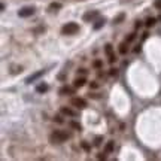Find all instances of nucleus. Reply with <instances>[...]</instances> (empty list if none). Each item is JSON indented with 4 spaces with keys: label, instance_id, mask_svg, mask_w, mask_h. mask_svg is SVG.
I'll return each instance as SVG.
<instances>
[{
    "label": "nucleus",
    "instance_id": "39448f33",
    "mask_svg": "<svg viewBox=\"0 0 161 161\" xmlns=\"http://www.w3.org/2000/svg\"><path fill=\"white\" fill-rule=\"evenodd\" d=\"M33 13H34L33 7H22L21 11H18V17H21V18H27V17H32Z\"/></svg>",
    "mask_w": 161,
    "mask_h": 161
},
{
    "label": "nucleus",
    "instance_id": "a878e982",
    "mask_svg": "<svg viewBox=\"0 0 161 161\" xmlns=\"http://www.w3.org/2000/svg\"><path fill=\"white\" fill-rule=\"evenodd\" d=\"M93 66L95 67V69H100V67H101V61H100V60H95V61L93 63Z\"/></svg>",
    "mask_w": 161,
    "mask_h": 161
},
{
    "label": "nucleus",
    "instance_id": "f8f14e48",
    "mask_svg": "<svg viewBox=\"0 0 161 161\" xmlns=\"http://www.w3.org/2000/svg\"><path fill=\"white\" fill-rule=\"evenodd\" d=\"M114 148H115V142H114V140L107 142V143H106V148H105V152H106V154H110V152L114 151Z\"/></svg>",
    "mask_w": 161,
    "mask_h": 161
},
{
    "label": "nucleus",
    "instance_id": "ddd939ff",
    "mask_svg": "<svg viewBox=\"0 0 161 161\" xmlns=\"http://www.w3.org/2000/svg\"><path fill=\"white\" fill-rule=\"evenodd\" d=\"M127 40H125V42H122V43H120V48H118V49H120V54H122V55H124V54H127V51H128V48H127Z\"/></svg>",
    "mask_w": 161,
    "mask_h": 161
},
{
    "label": "nucleus",
    "instance_id": "9b49d317",
    "mask_svg": "<svg viewBox=\"0 0 161 161\" xmlns=\"http://www.w3.org/2000/svg\"><path fill=\"white\" fill-rule=\"evenodd\" d=\"M155 24H157V18H154V17H149V18H146V21H145V26L149 28V27H154Z\"/></svg>",
    "mask_w": 161,
    "mask_h": 161
},
{
    "label": "nucleus",
    "instance_id": "473e14b6",
    "mask_svg": "<svg viewBox=\"0 0 161 161\" xmlns=\"http://www.w3.org/2000/svg\"><path fill=\"white\" fill-rule=\"evenodd\" d=\"M158 20H160V21H161V15H160V17H158Z\"/></svg>",
    "mask_w": 161,
    "mask_h": 161
},
{
    "label": "nucleus",
    "instance_id": "f03ea898",
    "mask_svg": "<svg viewBox=\"0 0 161 161\" xmlns=\"http://www.w3.org/2000/svg\"><path fill=\"white\" fill-rule=\"evenodd\" d=\"M61 32H63V34H76L79 32V26L76 22H67L63 26Z\"/></svg>",
    "mask_w": 161,
    "mask_h": 161
},
{
    "label": "nucleus",
    "instance_id": "412c9836",
    "mask_svg": "<svg viewBox=\"0 0 161 161\" xmlns=\"http://www.w3.org/2000/svg\"><path fill=\"white\" fill-rule=\"evenodd\" d=\"M21 70H22V67H18V66H12V73L13 75H17V73H20Z\"/></svg>",
    "mask_w": 161,
    "mask_h": 161
},
{
    "label": "nucleus",
    "instance_id": "0eeeda50",
    "mask_svg": "<svg viewBox=\"0 0 161 161\" xmlns=\"http://www.w3.org/2000/svg\"><path fill=\"white\" fill-rule=\"evenodd\" d=\"M87 84V79H85V76H78L76 79L73 80V87L75 88H82L84 85Z\"/></svg>",
    "mask_w": 161,
    "mask_h": 161
},
{
    "label": "nucleus",
    "instance_id": "2f4dec72",
    "mask_svg": "<svg viewBox=\"0 0 161 161\" xmlns=\"http://www.w3.org/2000/svg\"><path fill=\"white\" fill-rule=\"evenodd\" d=\"M148 34H149V33H148V32H145V33L142 34V40H145V39H148Z\"/></svg>",
    "mask_w": 161,
    "mask_h": 161
},
{
    "label": "nucleus",
    "instance_id": "cd10ccee",
    "mask_svg": "<svg viewBox=\"0 0 161 161\" xmlns=\"http://www.w3.org/2000/svg\"><path fill=\"white\" fill-rule=\"evenodd\" d=\"M85 76V75H87V70H85V69H79V70H78V76Z\"/></svg>",
    "mask_w": 161,
    "mask_h": 161
},
{
    "label": "nucleus",
    "instance_id": "1a4fd4ad",
    "mask_svg": "<svg viewBox=\"0 0 161 161\" xmlns=\"http://www.w3.org/2000/svg\"><path fill=\"white\" fill-rule=\"evenodd\" d=\"M58 93H60L61 95H72V94H73V88L64 85V87L60 88V91H58Z\"/></svg>",
    "mask_w": 161,
    "mask_h": 161
},
{
    "label": "nucleus",
    "instance_id": "20e7f679",
    "mask_svg": "<svg viewBox=\"0 0 161 161\" xmlns=\"http://www.w3.org/2000/svg\"><path fill=\"white\" fill-rule=\"evenodd\" d=\"M105 52H106V55H107L109 63H115V61L118 60V58H116V55H115V52H114V48H112L110 43H107L106 46H105Z\"/></svg>",
    "mask_w": 161,
    "mask_h": 161
},
{
    "label": "nucleus",
    "instance_id": "a211bd4d",
    "mask_svg": "<svg viewBox=\"0 0 161 161\" xmlns=\"http://www.w3.org/2000/svg\"><path fill=\"white\" fill-rule=\"evenodd\" d=\"M54 122H57V124H63V122H64V120H63V116H61V115H54Z\"/></svg>",
    "mask_w": 161,
    "mask_h": 161
},
{
    "label": "nucleus",
    "instance_id": "5701e85b",
    "mask_svg": "<svg viewBox=\"0 0 161 161\" xmlns=\"http://www.w3.org/2000/svg\"><path fill=\"white\" fill-rule=\"evenodd\" d=\"M60 7H61V3H55V2H54V3H51L49 9H60Z\"/></svg>",
    "mask_w": 161,
    "mask_h": 161
},
{
    "label": "nucleus",
    "instance_id": "f3484780",
    "mask_svg": "<svg viewBox=\"0 0 161 161\" xmlns=\"http://www.w3.org/2000/svg\"><path fill=\"white\" fill-rule=\"evenodd\" d=\"M124 18H125V13H120L118 17H115V18H114V22H115V24H120Z\"/></svg>",
    "mask_w": 161,
    "mask_h": 161
},
{
    "label": "nucleus",
    "instance_id": "c85d7f7f",
    "mask_svg": "<svg viewBox=\"0 0 161 161\" xmlns=\"http://www.w3.org/2000/svg\"><path fill=\"white\" fill-rule=\"evenodd\" d=\"M142 26H143V24H142V21H136V24H134V27H136V28H140Z\"/></svg>",
    "mask_w": 161,
    "mask_h": 161
},
{
    "label": "nucleus",
    "instance_id": "b1692460",
    "mask_svg": "<svg viewBox=\"0 0 161 161\" xmlns=\"http://www.w3.org/2000/svg\"><path fill=\"white\" fill-rule=\"evenodd\" d=\"M109 75H110V76H116V75H118V69H114V67L109 69Z\"/></svg>",
    "mask_w": 161,
    "mask_h": 161
},
{
    "label": "nucleus",
    "instance_id": "423d86ee",
    "mask_svg": "<svg viewBox=\"0 0 161 161\" xmlns=\"http://www.w3.org/2000/svg\"><path fill=\"white\" fill-rule=\"evenodd\" d=\"M61 114L66 115V116H72V118H76V116H78V112H76V110H73L72 107H67V106L61 107Z\"/></svg>",
    "mask_w": 161,
    "mask_h": 161
},
{
    "label": "nucleus",
    "instance_id": "2eb2a0df",
    "mask_svg": "<svg viewBox=\"0 0 161 161\" xmlns=\"http://www.w3.org/2000/svg\"><path fill=\"white\" fill-rule=\"evenodd\" d=\"M105 22H106V21H105V18H103V20H99L95 24H94V30H99V28H101V27L105 26Z\"/></svg>",
    "mask_w": 161,
    "mask_h": 161
},
{
    "label": "nucleus",
    "instance_id": "bb28decb",
    "mask_svg": "<svg viewBox=\"0 0 161 161\" xmlns=\"http://www.w3.org/2000/svg\"><path fill=\"white\" fill-rule=\"evenodd\" d=\"M154 6L157 7V9H160V11H161V0H155V2H154Z\"/></svg>",
    "mask_w": 161,
    "mask_h": 161
},
{
    "label": "nucleus",
    "instance_id": "4be33fe9",
    "mask_svg": "<svg viewBox=\"0 0 161 161\" xmlns=\"http://www.w3.org/2000/svg\"><path fill=\"white\" fill-rule=\"evenodd\" d=\"M134 39H136V33H131V34H128L127 37H125V40H127V42H133Z\"/></svg>",
    "mask_w": 161,
    "mask_h": 161
},
{
    "label": "nucleus",
    "instance_id": "9d476101",
    "mask_svg": "<svg viewBox=\"0 0 161 161\" xmlns=\"http://www.w3.org/2000/svg\"><path fill=\"white\" fill-rule=\"evenodd\" d=\"M43 73H45V70H40V72H37V73H34V75H32V76H28L26 82H27V84H32V82H34L36 79H39V78Z\"/></svg>",
    "mask_w": 161,
    "mask_h": 161
},
{
    "label": "nucleus",
    "instance_id": "393cba45",
    "mask_svg": "<svg viewBox=\"0 0 161 161\" xmlns=\"http://www.w3.org/2000/svg\"><path fill=\"white\" fill-rule=\"evenodd\" d=\"M140 51H142V46H140V45H136V46L133 48V52H134V54H139Z\"/></svg>",
    "mask_w": 161,
    "mask_h": 161
},
{
    "label": "nucleus",
    "instance_id": "f257e3e1",
    "mask_svg": "<svg viewBox=\"0 0 161 161\" xmlns=\"http://www.w3.org/2000/svg\"><path fill=\"white\" fill-rule=\"evenodd\" d=\"M69 139V134L66 131H61V130H55L54 133H51L49 136V142L51 143H63Z\"/></svg>",
    "mask_w": 161,
    "mask_h": 161
},
{
    "label": "nucleus",
    "instance_id": "6e6552de",
    "mask_svg": "<svg viewBox=\"0 0 161 161\" xmlns=\"http://www.w3.org/2000/svg\"><path fill=\"white\" fill-rule=\"evenodd\" d=\"M99 17V11H90V12H87L85 15H84V21H87V22H91V21L94 20V18H97Z\"/></svg>",
    "mask_w": 161,
    "mask_h": 161
},
{
    "label": "nucleus",
    "instance_id": "7ed1b4c3",
    "mask_svg": "<svg viewBox=\"0 0 161 161\" xmlns=\"http://www.w3.org/2000/svg\"><path fill=\"white\" fill-rule=\"evenodd\" d=\"M70 105L78 107V109H85V107H87V100L82 99V97H73V99L70 100Z\"/></svg>",
    "mask_w": 161,
    "mask_h": 161
},
{
    "label": "nucleus",
    "instance_id": "4468645a",
    "mask_svg": "<svg viewBox=\"0 0 161 161\" xmlns=\"http://www.w3.org/2000/svg\"><path fill=\"white\" fill-rule=\"evenodd\" d=\"M48 85L46 84H40V85H37V88H36V91L37 93H45V91H48Z\"/></svg>",
    "mask_w": 161,
    "mask_h": 161
},
{
    "label": "nucleus",
    "instance_id": "6ab92c4d",
    "mask_svg": "<svg viewBox=\"0 0 161 161\" xmlns=\"http://www.w3.org/2000/svg\"><path fill=\"white\" fill-rule=\"evenodd\" d=\"M80 146H82L84 151H87V152L91 151V146H90V143H88V142H80Z\"/></svg>",
    "mask_w": 161,
    "mask_h": 161
},
{
    "label": "nucleus",
    "instance_id": "c756f323",
    "mask_svg": "<svg viewBox=\"0 0 161 161\" xmlns=\"http://www.w3.org/2000/svg\"><path fill=\"white\" fill-rule=\"evenodd\" d=\"M90 87L93 88V90H95V88L99 87V84H97V82H91V84H90Z\"/></svg>",
    "mask_w": 161,
    "mask_h": 161
},
{
    "label": "nucleus",
    "instance_id": "aec40b11",
    "mask_svg": "<svg viewBox=\"0 0 161 161\" xmlns=\"http://www.w3.org/2000/svg\"><path fill=\"white\" fill-rule=\"evenodd\" d=\"M101 140H103V136H97V137L94 139V145H95V146H100Z\"/></svg>",
    "mask_w": 161,
    "mask_h": 161
},
{
    "label": "nucleus",
    "instance_id": "7c9ffc66",
    "mask_svg": "<svg viewBox=\"0 0 161 161\" xmlns=\"http://www.w3.org/2000/svg\"><path fill=\"white\" fill-rule=\"evenodd\" d=\"M97 158H99V160H106V155H105V154H99V155H97Z\"/></svg>",
    "mask_w": 161,
    "mask_h": 161
},
{
    "label": "nucleus",
    "instance_id": "dca6fc26",
    "mask_svg": "<svg viewBox=\"0 0 161 161\" xmlns=\"http://www.w3.org/2000/svg\"><path fill=\"white\" fill-rule=\"evenodd\" d=\"M69 125H70V127L72 128H75V130H82V127H80V124L79 122H75V121H70V122H69Z\"/></svg>",
    "mask_w": 161,
    "mask_h": 161
}]
</instances>
